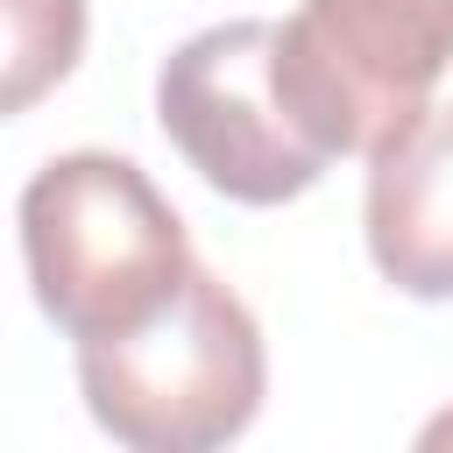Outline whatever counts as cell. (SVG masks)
Listing matches in <instances>:
<instances>
[{"mask_svg": "<svg viewBox=\"0 0 453 453\" xmlns=\"http://www.w3.org/2000/svg\"><path fill=\"white\" fill-rule=\"evenodd\" d=\"M368 262L403 297H453V106L411 113L368 149Z\"/></svg>", "mask_w": 453, "mask_h": 453, "instance_id": "obj_5", "label": "cell"}, {"mask_svg": "<svg viewBox=\"0 0 453 453\" xmlns=\"http://www.w3.org/2000/svg\"><path fill=\"white\" fill-rule=\"evenodd\" d=\"M453 64V0H304L276 21V78L326 156H368Z\"/></svg>", "mask_w": 453, "mask_h": 453, "instance_id": "obj_4", "label": "cell"}, {"mask_svg": "<svg viewBox=\"0 0 453 453\" xmlns=\"http://www.w3.org/2000/svg\"><path fill=\"white\" fill-rule=\"evenodd\" d=\"M156 120L170 149L234 205L304 198L333 163L283 99L276 21L262 14L184 35L156 71Z\"/></svg>", "mask_w": 453, "mask_h": 453, "instance_id": "obj_3", "label": "cell"}, {"mask_svg": "<svg viewBox=\"0 0 453 453\" xmlns=\"http://www.w3.org/2000/svg\"><path fill=\"white\" fill-rule=\"evenodd\" d=\"M0 14H7L0 113H28L78 64V50H85V0H0Z\"/></svg>", "mask_w": 453, "mask_h": 453, "instance_id": "obj_6", "label": "cell"}, {"mask_svg": "<svg viewBox=\"0 0 453 453\" xmlns=\"http://www.w3.org/2000/svg\"><path fill=\"white\" fill-rule=\"evenodd\" d=\"M21 262L64 340H106L142 326L191 276V241L134 156L71 149L21 191Z\"/></svg>", "mask_w": 453, "mask_h": 453, "instance_id": "obj_2", "label": "cell"}, {"mask_svg": "<svg viewBox=\"0 0 453 453\" xmlns=\"http://www.w3.org/2000/svg\"><path fill=\"white\" fill-rule=\"evenodd\" d=\"M78 389L92 425L134 453H212L262 411V326L205 262H191L142 326L78 340Z\"/></svg>", "mask_w": 453, "mask_h": 453, "instance_id": "obj_1", "label": "cell"}]
</instances>
